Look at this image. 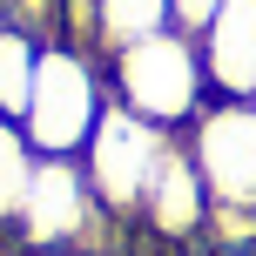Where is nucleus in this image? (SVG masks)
Here are the masks:
<instances>
[{"label": "nucleus", "instance_id": "obj_6", "mask_svg": "<svg viewBox=\"0 0 256 256\" xmlns=\"http://www.w3.org/2000/svg\"><path fill=\"white\" fill-rule=\"evenodd\" d=\"M209 189H202V168H196V155H189V142H168L162 148V162H155V176H148V189H142V209H135V222H148L155 236H168V243H182L189 250L196 236L209 230Z\"/></svg>", "mask_w": 256, "mask_h": 256}, {"label": "nucleus", "instance_id": "obj_1", "mask_svg": "<svg viewBox=\"0 0 256 256\" xmlns=\"http://www.w3.org/2000/svg\"><path fill=\"white\" fill-rule=\"evenodd\" d=\"M108 94H115L122 108H135L142 122L182 135V128L202 115V94H209L202 40L162 27V34L135 40V48H122V54H108Z\"/></svg>", "mask_w": 256, "mask_h": 256}, {"label": "nucleus", "instance_id": "obj_12", "mask_svg": "<svg viewBox=\"0 0 256 256\" xmlns=\"http://www.w3.org/2000/svg\"><path fill=\"white\" fill-rule=\"evenodd\" d=\"M250 108H256V88H250Z\"/></svg>", "mask_w": 256, "mask_h": 256}, {"label": "nucleus", "instance_id": "obj_8", "mask_svg": "<svg viewBox=\"0 0 256 256\" xmlns=\"http://www.w3.org/2000/svg\"><path fill=\"white\" fill-rule=\"evenodd\" d=\"M34 142L20 135V122H0V230H20L27 182H34Z\"/></svg>", "mask_w": 256, "mask_h": 256}, {"label": "nucleus", "instance_id": "obj_3", "mask_svg": "<svg viewBox=\"0 0 256 256\" xmlns=\"http://www.w3.org/2000/svg\"><path fill=\"white\" fill-rule=\"evenodd\" d=\"M108 230H115V216L94 202L81 155H40L34 182H27V209H20V243L34 256H68Z\"/></svg>", "mask_w": 256, "mask_h": 256}, {"label": "nucleus", "instance_id": "obj_9", "mask_svg": "<svg viewBox=\"0 0 256 256\" xmlns=\"http://www.w3.org/2000/svg\"><path fill=\"white\" fill-rule=\"evenodd\" d=\"M34 61H40V40L0 27V115L20 122L27 115V94H34Z\"/></svg>", "mask_w": 256, "mask_h": 256}, {"label": "nucleus", "instance_id": "obj_10", "mask_svg": "<svg viewBox=\"0 0 256 256\" xmlns=\"http://www.w3.org/2000/svg\"><path fill=\"white\" fill-rule=\"evenodd\" d=\"M216 7H222V0H168V27L189 34V40H202L209 20H216Z\"/></svg>", "mask_w": 256, "mask_h": 256}, {"label": "nucleus", "instance_id": "obj_7", "mask_svg": "<svg viewBox=\"0 0 256 256\" xmlns=\"http://www.w3.org/2000/svg\"><path fill=\"white\" fill-rule=\"evenodd\" d=\"M202 74L222 102H250L256 88V0H222L202 34Z\"/></svg>", "mask_w": 256, "mask_h": 256}, {"label": "nucleus", "instance_id": "obj_5", "mask_svg": "<svg viewBox=\"0 0 256 256\" xmlns=\"http://www.w3.org/2000/svg\"><path fill=\"white\" fill-rule=\"evenodd\" d=\"M202 189L216 209H256V108L250 102H202V115L182 128Z\"/></svg>", "mask_w": 256, "mask_h": 256}, {"label": "nucleus", "instance_id": "obj_2", "mask_svg": "<svg viewBox=\"0 0 256 256\" xmlns=\"http://www.w3.org/2000/svg\"><path fill=\"white\" fill-rule=\"evenodd\" d=\"M108 102H115V94H108L94 54H81V48H40L20 135L34 142V155H81Z\"/></svg>", "mask_w": 256, "mask_h": 256}, {"label": "nucleus", "instance_id": "obj_13", "mask_svg": "<svg viewBox=\"0 0 256 256\" xmlns=\"http://www.w3.org/2000/svg\"><path fill=\"white\" fill-rule=\"evenodd\" d=\"M0 122H7V115H0Z\"/></svg>", "mask_w": 256, "mask_h": 256}, {"label": "nucleus", "instance_id": "obj_11", "mask_svg": "<svg viewBox=\"0 0 256 256\" xmlns=\"http://www.w3.org/2000/svg\"><path fill=\"white\" fill-rule=\"evenodd\" d=\"M0 27H7V7H0Z\"/></svg>", "mask_w": 256, "mask_h": 256}, {"label": "nucleus", "instance_id": "obj_4", "mask_svg": "<svg viewBox=\"0 0 256 256\" xmlns=\"http://www.w3.org/2000/svg\"><path fill=\"white\" fill-rule=\"evenodd\" d=\"M168 142L176 135L155 128V122H142L135 108H122V102L102 108L88 148H81V168H88V189H94V202H102L108 216H135L142 209V189H148V176H155V162H162Z\"/></svg>", "mask_w": 256, "mask_h": 256}]
</instances>
